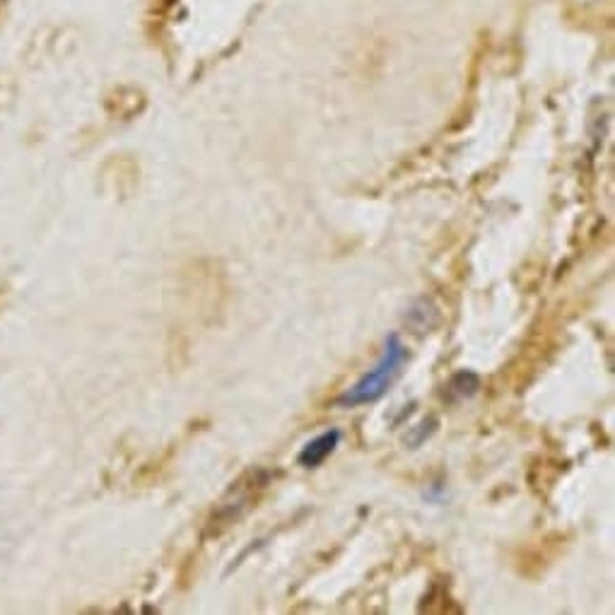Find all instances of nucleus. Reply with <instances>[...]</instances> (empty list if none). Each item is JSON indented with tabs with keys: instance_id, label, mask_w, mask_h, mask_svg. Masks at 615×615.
Here are the masks:
<instances>
[{
	"instance_id": "20e7f679",
	"label": "nucleus",
	"mask_w": 615,
	"mask_h": 615,
	"mask_svg": "<svg viewBox=\"0 0 615 615\" xmlns=\"http://www.w3.org/2000/svg\"><path fill=\"white\" fill-rule=\"evenodd\" d=\"M437 430V420L435 418H430V420H423V423H420L418 427H413V430H410V435L406 437V444H410V447H420V444L425 442L427 437L432 435V432Z\"/></svg>"
},
{
	"instance_id": "f03ea898",
	"label": "nucleus",
	"mask_w": 615,
	"mask_h": 615,
	"mask_svg": "<svg viewBox=\"0 0 615 615\" xmlns=\"http://www.w3.org/2000/svg\"><path fill=\"white\" fill-rule=\"evenodd\" d=\"M341 439H343V432L338 430V427H331V430L321 432L319 437H314L312 442L304 444L300 456H297V461H300V466H304V468L321 466L328 459V456H331L333 451L338 449Z\"/></svg>"
},
{
	"instance_id": "7ed1b4c3",
	"label": "nucleus",
	"mask_w": 615,
	"mask_h": 615,
	"mask_svg": "<svg viewBox=\"0 0 615 615\" xmlns=\"http://www.w3.org/2000/svg\"><path fill=\"white\" fill-rule=\"evenodd\" d=\"M478 386H480L478 374H473V372H459V374H454V377H451V382H449V394L454 396V398H468V396L476 394Z\"/></svg>"
},
{
	"instance_id": "f257e3e1",
	"label": "nucleus",
	"mask_w": 615,
	"mask_h": 615,
	"mask_svg": "<svg viewBox=\"0 0 615 615\" xmlns=\"http://www.w3.org/2000/svg\"><path fill=\"white\" fill-rule=\"evenodd\" d=\"M406 362H408V348L403 345L398 333H391V336L386 338L382 357H379L377 365H374V369H369L360 382L350 386V389L338 398V406L355 408L379 401V398L394 386L396 379L401 377Z\"/></svg>"
}]
</instances>
